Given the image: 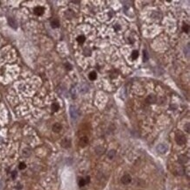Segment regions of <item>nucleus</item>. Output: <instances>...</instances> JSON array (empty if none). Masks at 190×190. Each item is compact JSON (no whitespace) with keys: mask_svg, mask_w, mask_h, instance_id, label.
<instances>
[{"mask_svg":"<svg viewBox=\"0 0 190 190\" xmlns=\"http://www.w3.org/2000/svg\"><path fill=\"white\" fill-rule=\"evenodd\" d=\"M143 58H144V61H148L149 56H148V54H147L146 51H143Z\"/></svg>","mask_w":190,"mask_h":190,"instance_id":"23","label":"nucleus"},{"mask_svg":"<svg viewBox=\"0 0 190 190\" xmlns=\"http://www.w3.org/2000/svg\"><path fill=\"white\" fill-rule=\"evenodd\" d=\"M8 24L10 25V26H12L13 29H17L18 24H17V22H16V20L14 19H12V18H9L8 19Z\"/></svg>","mask_w":190,"mask_h":190,"instance_id":"8","label":"nucleus"},{"mask_svg":"<svg viewBox=\"0 0 190 190\" xmlns=\"http://www.w3.org/2000/svg\"><path fill=\"white\" fill-rule=\"evenodd\" d=\"M79 144H80V146L85 147L88 144V138H87V137H82V138H81V139H80Z\"/></svg>","mask_w":190,"mask_h":190,"instance_id":"6","label":"nucleus"},{"mask_svg":"<svg viewBox=\"0 0 190 190\" xmlns=\"http://www.w3.org/2000/svg\"><path fill=\"white\" fill-rule=\"evenodd\" d=\"M65 67H66V68H67V70H71V68H72V66H71L68 62L65 63Z\"/></svg>","mask_w":190,"mask_h":190,"instance_id":"25","label":"nucleus"},{"mask_svg":"<svg viewBox=\"0 0 190 190\" xmlns=\"http://www.w3.org/2000/svg\"><path fill=\"white\" fill-rule=\"evenodd\" d=\"M121 182L125 185H128L131 182V176L130 174H125L121 178Z\"/></svg>","mask_w":190,"mask_h":190,"instance_id":"3","label":"nucleus"},{"mask_svg":"<svg viewBox=\"0 0 190 190\" xmlns=\"http://www.w3.org/2000/svg\"><path fill=\"white\" fill-rule=\"evenodd\" d=\"M16 176H17V172H16V171H13V172L12 173V179H15Z\"/></svg>","mask_w":190,"mask_h":190,"instance_id":"26","label":"nucleus"},{"mask_svg":"<svg viewBox=\"0 0 190 190\" xmlns=\"http://www.w3.org/2000/svg\"><path fill=\"white\" fill-rule=\"evenodd\" d=\"M86 185V181H85V179L84 178H81L79 180V186L80 187H84Z\"/></svg>","mask_w":190,"mask_h":190,"instance_id":"22","label":"nucleus"},{"mask_svg":"<svg viewBox=\"0 0 190 190\" xmlns=\"http://www.w3.org/2000/svg\"><path fill=\"white\" fill-rule=\"evenodd\" d=\"M185 131H187V132L189 133V124H187V125H185Z\"/></svg>","mask_w":190,"mask_h":190,"instance_id":"27","label":"nucleus"},{"mask_svg":"<svg viewBox=\"0 0 190 190\" xmlns=\"http://www.w3.org/2000/svg\"><path fill=\"white\" fill-rule=\"evenodd\" d=\"M180 190H182V189H180Z\"/></svg>","mask_w":190,"mask_h":190,"instance_id":"31","label":"nucleus"},{"mask_svg":"<svg viewBox=\"0 0 190 190\" xmlns=\"http://www.w3.org/2000/svg\"><path fill=\"white\" fill-rule=\"evenodd\" d=\"M22 154H23V156H25V157H28V156L31 154V151H30L28 148H26L23 150Z\"/></svg>","mask_w":190,"mask_h":190,"instance_id":"16","label":"nucleus"},{"mask_svg":"<svg viewBox=\"0 0 190 190\" xmlns=\"http://www.w3.org/2000/svg\"><path fill=\"white\" fill-rule=\"evenodd\" d=\"M26 167V165L25 164L24 162H21L20 164H19V168L20 170H23V169H25V168Z\"/></svg>","mask_w":190,"mask_h":190,"instance_id":"24","label":"nucleus"},{"mask_svg":"<svg viewBox=\"0 0 190 190\" xmlns=\"http://www.w3.org/2000/svg\"><path fill=\"white\" fill-rule=\"evenodd\" d=\"M188 157H187V155H184V154H182V155H180L179 156V158H178V161H179V163L180 164H181V165H184V164H186V163H187L188 162Z\"/></svg>","mask_w":190,"mask_h":190,"instance_id":"4","label":"nucleus"},{"mask_svg":"<svg viewBox=\"0 0 190 190\" xmlns=\"http://www.w3.org/2000/svg\"><path fill=\"white\" fill-rule=\"evenodd\" d=\"M168 150V147L166 145H165V144H159V145H158L157 146V151L160 154H165L166 152H167Z\"/></svg>","mask_w":190,"mask_h":190,"instance_id":"2","label":"nucleus"},{"mask_svg":"<svg viewBox=\"0 0 190 190\" xmlns=\"http://www.w3.org/2000/svg\"><path fill=\"white\" fill-rule=\"evenodd\" d=\"M145 102H146L147 104H155V103L157 102V97L154 95H150L147 97Z\"/></svg>","mask_w":190,"mask_h":190,"instance_id":"5","label":"nucleus"},{"mask_svg":"<svg viewBox=\"0 0 190 190\" xmlns=\"http://www.w3.org/2000/svg\"><path fill=\"white\" fill-rule=\"evenodd\" d=\"M43 12H44V8H43V7L37 6V7H35V8H34V13L36 14V15L40 16V15H42V14H43Z\"/></svg>","mask_w":190,"mask_h":190,"instance_id":"10","label":"nucleus"},{"mask_svg":"<svg viewBox=\"0 0 190 190\" xmlns=\"http://www.w3.org/2000/svg\"><path fill=\"white\" fill-rule=\"evenodd\" d=\"M51 26H52L53 28H58L60 26V22L58 19H53L52 21H51Z\"/></svg>","mask_w":190,"mask_h":190,"instance_id":"13","label":"nucleus"},{"mask_svg":"<svg viewBox=\"0 0 190 190\" xmlns=\"http://www.w3.org/2000/svg\"><path fill=\"white\" fill-rule=\"evenodd\" d=\"M116 153H117L116 151L112 149V150H110L109 152H108L107 156H108V158H109L110 159H113L115 157H116Z\"/></svg>","mask_w":190,"mask_h":190,"instance_id":"12","label":"nucleus"},{"mask_svg":"<svg viewBox=\"0 0 190 190\" xmlns=\"http://www.w3.org/2000/svg\"><path fill=\"white\" fill-rule=\"evenodd\" d=\"M138 57V52L137 50H134L132 52V54H131V58H132V60H137Z\"/></svg>","mask_w":190,"mask_h":190,"instance_id":"18","label":"nucleus"},{"mask_svg":"<svg viewBox=\"0 0 190 190\" xmlns=\"http://www.w3.org/2000/svg\"><path fill=\"white\" fill-rule=\"evenodd\" d=\"M72 3H74V4H79L80 1H72Z\"/></svg>","mask_w":190,"mask_h":190,"instance_id":"30","label":"nucleus"},{"mask_svg":"<svg viewBox=\"0 0 190 190\" xmlns=\"http://www.w3.org/2000/svg\"><path fill=\"white\" fill-rule=\"evenodd\" d=\"M77 41H78V43H80V44L84 43V41H85V37L83 36V35H80V36H78Z\"/></svg>","mask_w":190,"mask_h":190,"instance_id":"17","label":"nucleus"},{"mask_svg":"<svg viewBox=\"0 0 190 190\" xmlns=\"http://www.w3.org/2000/svg\"><path fill=\"white\" fill-rule=\"evenodd\" d=\"M61 129H62V126H61V125L59 123H56L53 125V131H54V132H60V131H61Z\"/></svg>","mask_w":190,"mask_h":190,"instance_id":"11","label":"nucleus"},{"mask_svg":"<svg viewBox=\"0 0 190 190\" xmlns=\"http://www.w3.org/2000/svg\"><path fill=\"white\" fill-rule=\"evenodd\" d=\"M70 115L71 117H72V118H74V119L78 117L77 110H76L75 107H74V106H71L70 107Z\"/></svg>","mask_w":190,"mask_h":190,"instance_id":"9","label":"nucleus"},{"mask_svg":"<svg viewBox=\"0 0 190 190\" xmlns=\"http://www.w3.org/2000/svg\"><path fill=\"white\" fill-rule=\"evenodd\" d=\"M175 140H176V143L180 145H183L187 143V138H186V137L180 132L176 134V136H175Z\"/></svg>","mask_w":190,"mask_h":190,"instance_id":"1","label":"nucleus"},{"mask_svg":"<svg viewBox=\"0 0 190 190\" xmlns=\"http://www.w3.org/2000/svg\"><path fill=\"white\" fill-rule=\"evenodd\" d=\"M83 54H84L85 56H90L91 55V50L89 48H85L84 51H83Z\"/></svg>","mask_w":190,"mask_h":190,"instance_id":"21","label":"nucleus"},{"mask_svg":"<svg viewBox=\"0 0 190 190\" xmlns=\"http://www.w3.org/2000/svg\"><path fill=\"white\" fill-rule=\"evenodd\" d=\"M96 152H97V154H103L104 152V148L102 146H97L96 148Z\"/></svg>","mask_w":190,"mask_h":190,"instance_id":"15","label":"nucleus"},{"mask_svg":"<svg viewBox=\"0 0 190 190\" xmlns=\"http://www.w3.org/2000/svg\"><path fill=\"white\" fill-rule=\"evenodd\" d=\"M59 108H60V106L57 103H54V104H52V111H57L58 110H59Z\"/></svg>","mask_w":190,"mask_h":190,"instance_id":"19","label":"nucleus"},{"mask_svg":"<svg viewBox=\"0 0 190 190\" xmlns=\"http://www.w3.org/2000/svg\"><path fill=\"white\" fill-rule=\"evenodd\" d=\"M115 29L116 30H119L120 29V27L118 26V25H116V26H115Z\"/></svg>","mask_w":190,"mask_h":190,"instance_id":"29","label":"nucleus"},{"mask_svg":"<svg viewBox=\"0 0 190 190\" xmlns=\"http://www.w3.org/2000/svg\"><path fill=\"white\" fill-rule=\"evenodd\" d=\"M85 181H86V184H87V183H89V181H90V177H89V176H87L86 178H85Z\"/></svg>","mask_w":190,"mask_h":190,"instance_id":"28","label":"nucleus"},{"mask_svg":"<svg viewBox=\"0 0 190 190\" xmlns=\"http://www.w3.org/2000/svg\"><path fill=\"white\" fill-rule=\"evenodd\" d=\"M182 30H183L184 33H189V26L187 24H184L183 26H182Z\"/></svg>","mask_w":190,"mask_h":190,"instance_id":"20","label":"nucleus"},{"mask_svg":"<svg viewBox=\"0 0 190 190\" xmlns=\"http://www.w3.org/2000/svg\"><path fill=\"white\" fill-rule=\"evenodd\" d=\"M97 73L95 72V71H92V72H90V74H88V78H89L91 81H95L96 79H97Z\"/></svg>","mask_w":190,"mask_h":190,"instance_id":"14","label":"nucleus"},{"mask_svg":"<svg viewBox=\"0 0 190 190\" xmlns=\"http://www.w3.org/2000/svg\"><path fill=\"white\" fill-rule=\"evenodd\" d=\"M61 145L64 148H69L71 146V141L68 139V138H64V139L61 141Z\"/></svg>","mask_w":190,"mask_h":190,"instance_id":"7","label":"nucleus"}]
</instances>
